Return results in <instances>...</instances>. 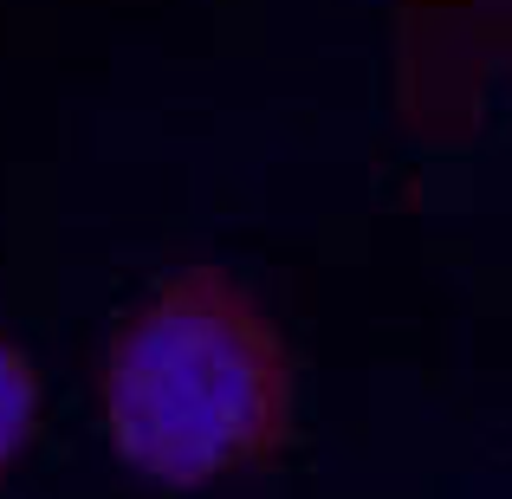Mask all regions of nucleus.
Instances as JSON below:
<instances>
[{"mask_svg":"<svg viewBox=\"0 0 512 499\" xmlns=\"http://www.w3.org/2000/svg\"><path fill=\"white\" fill-rule=\"evenodd\" d=\"M33 422H39V383L20 350L0 344V467L33 441Z\"/></svg>","mask_w":512,"mask_h":499,"instance_id":"f03ea898","label":"nucleus"},{"mask_svg":"<svg viewBox=\"0 0 512 499\" xmlns=\"http://www.w3.org/2000/svg\"><path fill=\"white\" fill-rule=\"evenodd\" d=\"M104 422L156 487H208L266 461L292 428V363L273 318L214 266L175 273L104 357Z\"/></svg>","mask_w":512,"mask_h":499,"instance_id":"f257e3e1","label":"nucleus"}]
</instances>
